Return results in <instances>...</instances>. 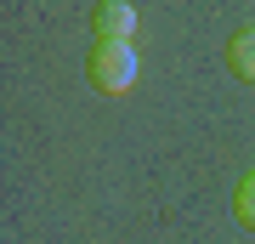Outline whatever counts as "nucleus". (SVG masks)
Listing matches in <instances>:
<instances>
[{"instance_id":"1","label":"nucleus","mask_w":255,"mask_h":244,"mask_svg":"<svg viewBox=\"0 0 255 244\" xmlns=\"http://www.w3.org/2000/svg\"><path fill=\"white\" fill-rule=\"evenodd\" d=\"M91 85L97 91H130L136 85V51L130 45H97L91 51Z\"/></svg>"},{"instance_id":"2","label":"nucleus","mask_w":255,"mask_h":244,"mask_svg":"<svg viewBox=\"0 0 255 244\" xmlns=\"http://www.w3.org/2000/svg\"><path fill=\"white\" fill-rule=\"evenodd\" d=\"M97 23V45H130V28H136V11L125 6V0H108V6L91 11Z\"/></svg>"},{"instance_id":"3","label":"nucleus","mask_w":255,"mask_h":244,"mask_svg":"<svg viewBox=\"0 0 255 244\" xmlns=\"http://www.w3.org/2000/svg\"><path fill=\"white\" fill-rule=\"evenodd\" d=\"M227 63L238 68V80H255V28H244V34L227 45Z\"/></svg>"},{"instance_id":"4","label":"nucleus","mask_w":255,"mask_h":244,"mask_svg":"<svg viewBox=\"0 0 255 244\" xmlns=\"http://www.w3.org/2000/svg\"><path fill=\"white\" fill-rule=\"evenodd\" d=\"M238 216L255 227V176H244V182H238Z\"/></svg>"}]
</instances>
